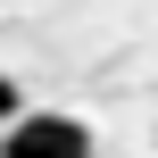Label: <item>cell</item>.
Instances as JSON below:
<instances>
[{
    "mask_svg": "<svg viewBox=\"0 0 158 158\" xmlns=\"http://www.w3.org/2000/svg\"><path fill=\"white\" fill-rule=\"evenodd\" d=\"M17 108H25V92H17V75H0V125H8Z\"/></svg>",
    "mask_w": 158,
    "mask_h": 158,
    "instance_id": "cell-1",
    "label": "cell"
},
{
    "mask_svg": "<svg viewBox=\"0 0 158 158\" xmlns=\"http://www.w3.org/2000/svg\"><path fill=\"white\" fill-rule=\"evenodd\" d=\"M0 158H33V150H25V142H0Z\"/></svg>",
    "mask_w": 158,
    "mask_h": 158,
    "instance_id": "cell-2",
    "label": "cell"
}]
</instances>
